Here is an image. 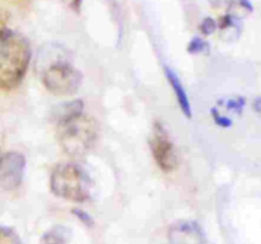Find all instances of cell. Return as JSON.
Listing matches in <instances>:
<instances>
[{
	"label": "cell",
	"mask_w": 261,
	"mask_h": 244,
	"mask_svg": "<svg viewBox=\"0 0 261 244\" xmlns=\"http://www.w3.org/2000/svg\"><path fill=\"white\" fill-rule=\"evenodd\" d=\"M36 73L43 86L54 96L69 97L75 94L83 83V75L68 58L61 56H46L36 65Z\"/></svg>",
	"instance_id": "3957f363"
},
{
	"label": "cell",
	"mask_w": 261,
	"mask_h": 244,
	"mask_svg": "<svg viewBox=\"0 0 261 244\" xmlns=\"http://www.w3.org/2000/svg\"><path fill=\"white\" fill-rule=\"evenodd\" d=\"M32 51L22 33L0 27V89L12 90L24 79Z\"/></svg>",
	"instance_id": "7a4b0ae2"
},
{
	"label": "cell",
	"mask_w": 261,
	"mask_h": 244,
	"mask_svg": "<svg viewBox=\"0 0 261 244\" xmlns=\"http://www.w3.org/2000/svg\"><path fill=\"white\" fill-rule=\"evenodd\" d=\"M63 2L65 3V4L68 5L71 10H74V12H79L82 2H83V0H63Z\"/></svg>",
	"instance_id": "5bb4252c"
},
{
	"label": "cell",
	"mask_w": 261,
	"mask_h": 244,
	"mask_svg": "<svg viewBox=\"0 0 261 244\" xmlns=\"http://www.w3.org/2000/svg\"><path fill=\"white\" fill-rule=\"evenodd\" d=\"M165 73H166V76H167L168 83H170V85L172 86L173 93H175V97L176 99H177V103L178 106H180L181 111H182V113L185 114L188 118H191V116H193V113H191V104H190V101H189L188 93H186L180 78L176 75L175 71L171 70V69L168 68L165 69Z\"/></svg>",
	"instance_id": "ba28073f"
},
{
	"label": "cell",
	"mask_w": 261,
	"mask_h": 244,
	"mask_svg": "<svg viewBox=\"0 0 261 244\" xmlns=\"http://www.w3.org/2000/svg\"><path fill=\"white\" fill-rule=\"evenodd\" d=\"M216 28L217 24L212 18H206L203 22V24H201V30H203L204 35H211V33H213L216 30Z\"/></svg>",
	"instance_id": "4fadbf2b"
},
{
	"label": "cell",
	"mask_w": 261,
	"mask_h": 244,
	"mask_svg": "<svg viewBox=\"0 0 261 244\" xmlns=\"http://www.w3.org/2000/svg\"><path fill=\"white\" fill-rule=\"evenodd\" d=\"M149 146L153 158L161 170H163L165 173H171L177 168L178 158L175 144H173L167 129L161 122H155L153 125Z\"/></svg>",
	"instance_id": "5b68a950"
},
{
	"label": "cell",
	"mask_w": 261,
	"mask_h": 244,
	"mask_svg": "<svg viewBox=\"0 0 261 244\" xmlns=\"http://www.w3.org/2000/svg\"><path fill=\"white\" fill-rule=\"evenodd\" d=\"M170 244H206L205 235L195 221L181 220L172 224L168 230Z\"/></svg>",
	"instance_id": "52a82bcc"
},
{
	"label": "cell",
	"mask_w": 261,
	"mask_h": 244,
	"mask_svg": "<svg viewBox=\"0 0 261 244\" xmlns=\"http://www.w3.org/2000/svg\"><path fill=\"white\" fill-rule=\"evenodd\" d=\"M0 244H22V241L14 230L0 225Z\"/></svg>",
	"instance_id": "30bf717a"
},
{
	"label": "cell",
	"mask_w": 261,
	"mask_h": 244,
	"mask_svg": "<svg viewBox=\"0 0 261 244\" xmlns=\"http://www.w3.org/2000/svg\"><path fill=\"white\" fill-rule=\"evenodd\" d=\"M69 230L64 226L51 229L43 235L41 244H69Z\"/></svg>",
	"instance_id": "9c48e42d"
},
{
	"label": "cell",
	"mask_w": 261,
	"mask_h": 244,
	"mask_svg": "<svg viewBox=\"0 0 261 244\" xmlns=\"http://www.w3.org/2000/svg\"><path fill=\"white\" fill-rule=\"evenodd\" d=\"M25 158L19 151H8L0 155V187L5 191H15L23 182Z\"/></svg>",
	"instance_id": "8992f818"
},
{
	"label": "cell",
	"mask_w": 261,
	"mask_h": 244,
	"mask_svg": "<svg viewBox=\"0 0 261 244\" xmlns=\"http://www.w3.org/2000/svg\"><path fill=\"white\" fill-rule=\"evenodd\" d=\"M206 47H208V45H206L205 41L200 40V38H194L190 42V45H189V52L198 53L206 50Z\"/></svg>",
	"instance_id": "8fae6325"
},
{
	"label": "cell",
	"mask_w": 261,
	"mask_h": 244,
	"mask_svg": "<svg viewBox=\"0 0 261 244\" xmlns=\"http://www.w3.org/2000/svg\"><path fill=\"white\" fill-rule=\"evenodd\" d=\"M83 102L71 101L59 108L56 114L58 140L68 155L81 158L88 154L98 137V126L83 112Z\"/></svg>",
	"instance_id": "6da1fadb"
},
{
	"label": "cell",
	"mask_w": 261,
	"mask_h": 244,
	"mask_svg": "<svg viewBox=\"0 0 261 244\" xmlns=\"http://www.w3.org/2000/svg\"><path fill=\"white\" fill-rule=\"evenodd\" d=\"M51 192L58 197L75 203L91 200L93 182L78 164L61 163L54 168L50 177Z\"/></svg>",
	"instance_id": "277c9868"
},
{
	"label": "cell",
	"mask_w": 261,
	"mask_h": 244,
	"mask_svg": "<svg viewBox=\"0 0 261 244\" xmlns=\"http://www.w3.org/2000/svg\"><path fill=\"white\" fill-rule=\"evenodd\" d=\"M212 114H213V118L214 121H216V124L219 125V126L229 127L232 125L231 119H229L227 116H224V114H221V112L217 111L216 108L212 109Z\"/></svg>",
	"instance_id": "7c38bea8"
}]
</instances>
